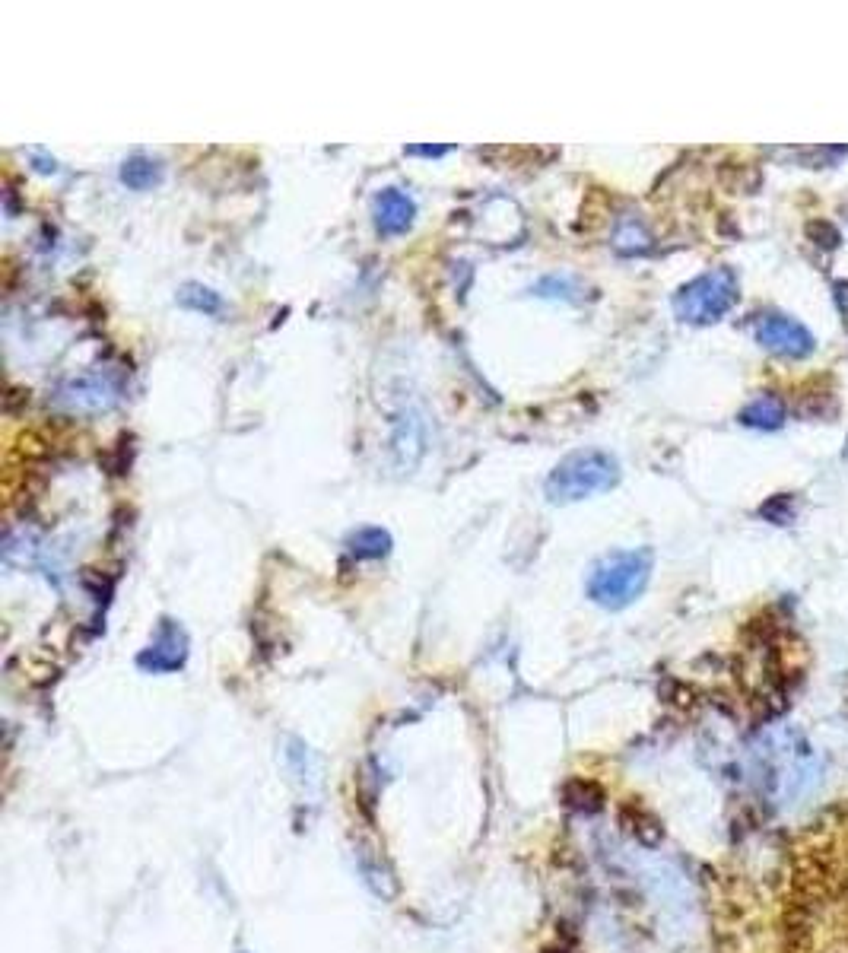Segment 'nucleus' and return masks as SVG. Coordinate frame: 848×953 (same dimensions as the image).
<instances>
[{"mask_svg": "<svg viewBox=\"0 0 848 953\" xmlns=\"http://www.w3.org/2000/svg\"><path fill=\"white\" fill-rule=\"evenodd\" d=\"M737 420L750 429H782L785 426V404L775 398V394H760V398H753L741 413H737Z\"/></svg>", "mask_w": 848, "mask_h": 953, "instance_id": "obj_8", "label": "nucleus"}, {"mask_svg": "<svg viewBox=\"0 0 848 953\" xmlns=\"http://www.w3.org/2000/svg\"><path fill=\"white\" fill-rule=\"evenodd\" d=\"M124 401V372L115 366H99L64 379L51 394V404L70 417H99Z\"/></svg>", "mask_w": 848, "mask_h": 953, "instance_id": "obj_4", "label": "nucleus"}, {"mask_svg": "<svg viewBox=\"0 0 848 953\" xmlns=\"http://www.w3.org/2000/svg\"><path fill=\"white\" fill-rule=\"evenodd\" d=\"M652 575V553L648 550H617L594 563L588 575V598L607 610H623L633 604Z\"/></svg>", "mask_w": 848, "mask_h": 953, "instance_id": "obj_2", "label": "nucleus"}, {"mask_svg": "<svg viewBox=\"0 0 848 953\" xmlns=\"http://www.w3.org/2000/svg\"><path fill=\"white\" fill-rule=\"evenodd\" d=\"M833 293H836V305H839V315H842V321H845V328H848V283H845V280H839V283L833 286Z\"/></svg>", "mask_w": 848, "mask_h": 953, "instance_id": "obj_16", "label": "nucleus"}, {"mask_svg": "<svg viewBox=\"0 0 848 953\" xmlns=\"http://www.w3.org/2000/svg\"><path fill=\"white\" fill-rule=\"evenodd\" d=\"M753 337L756 344L766 347L769 353H779L788 359H804L814 353L817 340L810 334L801 321L788 318L782 312H763L753 318Z\"/></svg>", "mask_w": 848, "mask_h": 953, "instance_id": "obj_5", "label": "nucleus"}, {"mask_svg": "<svg viewBox=\"0 0 848 953\" xmlns=\"http://www.w3.org/2000/svg\"><path fill=\"white\" fill-rule=\"evenodd\" d=\"M620 483V461L601 448H579L559 458V464L544 480V496L553 506H569L598 493H607Z\"/></svg>", "mask_w": 848, "mask_h": 953, "instance_id": "obj_1", "label": "nucleus"}, {"mask_svg": "<svg viewBox=\"0 0 848 953\" xmlns=\"http://www.w3.org/2000/svg\"><path fill=\"white\" fill-rule=\"evenodd\" d=\"M417 220V201L401 188H382L372 201V223L378 236H404Z\"/></svg>", "mask_w": 848, "mask_h": 953, "instance_id": "obj_7", "label": "nucleus"}, {"mask_svg": "<svg viewBox=\"0 0 848 953\" xmlns=\"http://www.w3.org/2000/svg\"><path fill=\"white\" fill-rule=\"evenodd\" d=\"M534 296H544V299H569V302H575L579 296V283H575L572 277H544V280H537L534 283V290H531Z\"/></svg>", "mask_w": 848, "mask_h": 953, "instance_id": "obj_13", "label": "nucleus"}, {"mask_svg": "<svg viewBox=\"0 0 848 953\" xmlns=\"http://www.w3.org/2000/svg\"><path fill=\"white\" fill-rule=\"evenodd\" d=\"M188 658V633L182 623L162 617L156 626L153 642L137 655V664L150 674H169L178 671Z\"/></svg>", "mask_w": 848, "mask_h": 953, "instance_id": "obj_6", "label": "nucleus"}, {"mask_svg": "<svg viewBox=\"0 0 848 953\" xmlns=\"http://www.w3.org/2000/svg\"><path fill=\"white\" fill-rule=\"evenodd\" d=\"M613 248L626 258L652 251V236H648L645 223L636 217V213H626V217L617 223V229H613Z\"/></svg>", "mask_w": 848, "mask_h": 953, "instance_id": "obj_11", "label": "nucleus"}, {"mask_svg": "<svg viewBox=\"0 0 848 953\" xmlns=\"http://www.w3.org/2000/svg\"><path fill=\"white\" fill-rule=\"evenodd\" d=\"M391 547H394L391 534L385 528H375V525L356 528L347 537V553L356 556V560H385V556L391 553Z\"/></svg>", "mask_w": 848, "mask_h": 953, "instance_id": "obj_9", "label": "nucleus"}, {"mask_svg": "<svg viewBox=\"0 0 848 953\" xmlns=\"http://www.w3.org/2000/svg\"><path fill=\"white\" fill-rule=\"evenodd\" d=\"M175 302L182 305V309L201 312V315H220V312L226 309L223 296L216 293V290H210V286H204V283H185V286H178Z\"/></svg>", "mask_w": 848, "mask_h": 953, "instance_id": "obj_12", "label": "nucleus"}, {"mask_svg": "<svg viewBox=\"0 0 848 953\" xmlns=\"http://www.w3.org/2000/svg\"><path fill=\"white\" fill-rule=\"evenodd\" d=\"M760 515L769 518V521H775V525H788L791 515H795V509H791V496H775V499H769L766 506L760 509Z\"/></svg>", "mask_w": 848, "mask_h": 953, "instance_id": "obj_14", "label": "nucleus"}, {"mask_svg": "<svg viewBox=\"0 0 848 953\" xmlns=\"http://www.w3.org/2000/svg\"><path fill=\"white\" fill-rule=\"evenodd\" d=\"M118 178H121V185H128L131 191H150L153 185L162 182V166H159V159L137 153V156L124 159Z\"/></svg>", "mask_w": 848, "mask_h": 953, "instance_id": "obj_10", "label": "nucleus"}, {"mask_svg": "<svg viewBox=\"0 0 848 953\" xmlns=\"http://www.w3.org/2000/svg\"><path fill=\"white\" fill-rule=\"evenodd\" d=\"M741 296V283L731 267H712L674 293V315L687 325H715L725 318Z\"/></svg>", "mask_w": 848, "mask_h": 953, "instance_id": "obj_3", "label": "nucleus"}, {"mask_svg": "<svg viewBox=\"0 0 848 953\" xmlns=\"http://www.w3.org/2000/svg\"><path fill=\"white\" fill-rule=\"evenodd\" d=\"M404 153H407V156L442 159V156H448V153H451V147H445V143H410V147H404Z\"/></svg>", "mask_w": 848, "mask_h": 953, "instance_id": "obj_15", "label": "nucleus"}]
</instances>
